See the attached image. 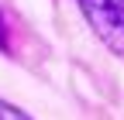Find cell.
<instances>
[{
	"instance_id": "cell-2",
	"label": "cell",
	"mask_w": 124,
	"mask_h": 120,
	"mask_svg": "<svg viewBox=\"0 0 124 120\" xmlns=\"http://www.w3.org/2000/svg\"><path fill=\"white\" fill-rule=\"evenodd\" d=\"M0 120H31V113H24L21 107H14L7 100H0Z\"/></svg>"
},
{
	"instance_id": "cell-3",
	"label": "cell",
	"mask_w": 124,
	"mask_h": 120,
	"mask_svg": "<svg viewBox=\"0 0 124 120\" xmlns=\"http://www.w3.org/2000/svg\"><path fill=\"white\" fill-rule=\"evenodd\" d=\"M114 10H117V17H121V24H124V0H114Z\"/></svg>"
},
{
	"instance_id": "cell-1",
	"label": "cell",
	"mask_w": 124,
	"mask_h": 120,
	"mask_svg": "<svg viewBox=\"0 0 124 120\" xmlns=\"http://www.w3.org/2000/svg\"><path fill=\"white\" fill-rule=\"evenodd\" d=\"M76 4H79L86 24L93 27V34L110 52L124 55V24H121L117 10H114V0H76Z\"/></svg>"
},
{
	"instance_id": "cell-4",
	"label": "cell",
	"mask_w": 124,
	"mask_h": 120,
	"mask_svg": "<svg viewBox=\"0 0 124 120\" xmlns=\"http://www.w3.org/2000/svg\"><path fill=\"white\" fill-rule=\"evenodd\" d=\"M0 45H4V21H0Z\"/></svg>"
}]
</instances>
